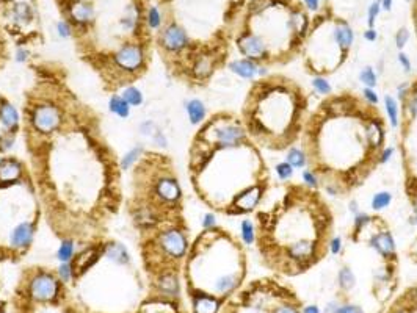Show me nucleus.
<instances>
[{
	"mask_svg": "<svg viewBox=\"0 0 417 313\" xmlns=\"http://www.w3.org/2000/svg\"><path fill=\"white\" fill-rule=\"evenodd\" d=\"M123 97L124 100L130 105V107H138L143 103V94L142 91L135 88V87H129L123 91Z\"/></svg>",
	"mask_w": 417,
	"mask_h": 313,
	"instance_id": "393cba45",
	"label": "nucleus"
},
{
	"mask_svg": "<svg viewBox=\"0 0 417 313\" xmlns=\"http://www.w3.org/2000/svg\"><path fill=\"white\" fill-rule=\"evenodd\" d=\"M399 58H400V63L405 66V71H409V69H411V65H409V61H408V58H406V55L400 53V55H399Z\"/></svg>",
	"mask_w": 417,
	"mask_h": 313,
	"instance_id": "8fccbe9b",
	"label": "nucleus"
},
{
	"mask_svg": "<svg viewBox=\"0 0 417 313\" xmlns=\"http://www.w3.org/2000/svg\"><path fill=\"white\" fill-rule=\"evenodd\" d=\"M409 39V32L406 30V28H400V30L397 32V36H395V43H397V47L402 49Z\"/></svg>",
	"mask_w": 417,
	"mask_h": 313,
	"instance_id": "ea45409f",
	"label": "nucleus"
},
{
	"mask_svg": "<svg viewBox=\"0 0 417 313\" xmlns=\"http://www.w3.org/2000/svg\"><path fill=\"white\" fill-rule=\"evenodd\" d=\"M391 5H392V0H383V7H384V10H391Z\"/></svg>",
	"mask_w": 417,
	"mask_h": 313,
	"instance_id": "5fc2aeb1",
	"label": "nucleus"
},
{
	"mask_svg": "<svg viewBox=\"0 0 417 313\" xmlns=\"http://www.w3.org/2000/svg\"><path fill=\"white\" fill-rule=\"evenodd\" d=\"M185 269L193 313H218L243 287L248 273L243 243L216 225L204 229L190 252Z\"/></svg>",
	"mask_w": 417,
	"mask_h": 313,
	"instance_id": "39448f33",
	"label": "nucleus"
},
{
	"mask_svg": "<svg viewBox=\"0 0 417 313\" xmlns=\"http://www.w3.org/2000/svg\"><path fill=\"white\" fill-rule=\"evenodd\" d=\"M62 122V115L57 107L53 105H39L33 110L32 124L39 133H52L58 129Z\"/></svg>",
	"mask_w": 417,
	"mask_h": 313,
	"instance_id": "9d476101",
	"label": "nucleus"
},
{
	"mask_svg": "<svg viewBox=\"0 0 417 313\" xmlns=\"http://www.w3.org/2000/svg\"><path fill=\"white\" fill-rule=\"evenodd\" d=\"M242 241L245 244L254 243V222H251L249 219H245L242 222Z\"/></svg>",
	"mask_w": 417,
	"mask_h": 313,
	"instance_id": "c85d7f7f",
	"label": "nucleus"
},
{
	"mask_svg": "<svg viewBox=\"0 0 417 313\" xmlns=\"http://www.w3.org/2000/svg\"><path fill=\"white\" fill-rule=\"evenodd\" d=\"M309 111V94L298 80L270 72L249 87L240 119L261 149L283 152L300 141Z\"/></svg>",
	"mask_w": 417,
	"mask_h": 313,
	"instance_id": "20e7f679",
	"label": "nucleus"
},
{
	"mask_svg": "<svg viewBox=\"0 0 417 313\" xmlns=\"http://www.w3.org/2000/svg\"><path fill=\"white\" fill-rule=\"evenodd\" d=\"M108 108L112 113H115L116 116L126 119L130 115V105L124 100L123 96H112V99L108 100Z\"/></svg>",
	"mask_w": 417,
	"mask_h": 313,
	"instance_id": "b1692460",
	"label": "nucleus"
},
{
	"mask_svg": "<svg viewBox=\"0 0 417 313\" xmlns=\"http://www.w3.org/2000/svg\"><path fill=\"white\" fill-rule=\"evenodd\" d=\"M72 255H74V243L71 240H65L60 247H58V252H57V257L60 262L63 263H68L72 260Z\"/></svg>",
	"mask_w": 417,
	"mask_h": 313,
	"instance_id": "a878e982",
	"label": "nucleus"
},
{
	"mask_svg": "<svg viewBox=\"0 0 417 313\" xmlns=\"http://www.w3.org/2000/svg\"><path fill=\"white\" fill-rule=\"evenodd\" d=\"M71 14L78 24H87L93 19V8L83 2H75L71 7Z\"/></svg>",
	"mask_w": 417,
	"mask_h": 313,
	"instance_id": "5701e85b",
	"label": "nucleus"
},
{
	"mask_svg": "<svg viewBox=\"0 0 417 313\" xmlns=\"http://www.w3.org/2000/svg\"><path fill=\"white\" fill-rule=\"evenodd\" d=\"M158 246L163 251V254L173 262L181 260L185 257V254L188 251V241L185 234L181 229H168L158 237Z\"/></svg>",
	"mask_w": 417,
	"mask_h": 313,
	"instance_id": "6e6552de",
	"label": "nucleus"
},
{
	"mask_svg": "<svg viewBox=\"0 0 417 313\" xmlns=\"http://www.w3.org/2000/svg\"><path fill=\"white\" fill-rule=\"evenodd\" d=\"M27 56H29V52L24 50V49H19V50H17V53H16V60H17L19 63H22V61H25V60H27Z\"/></svg>",
	"mask_w": 417,
	"mask_h": 313,
	"instance_id": "09e8293b",
	"label": "nucleus"
},
{
	"mask_svg": "<svg viewBox=\"0 0 417 313\" xmlns=\"http://www.w3.org/2000/svg\"><path fill=\"white\" fill-rule=\"evenodd\" d=\"M312 85H314V88L317 90V93L319 94H323V96H328L329 93H331V87H329V83L323 78V77H315L314 78V81H312Z\"/></svg>",
	"mask_w": 417,
	"mask_h": 313,
	"instance_id": "c9c22d12",
	"label": "nucleus"
},
{
	"mask_svg": "<svg viewBox=\"0 0 417 313\" xmlns=\"http://www.w3.org/2000/svg\"><path fill=\"white\" fill-rule=\"evenodd\" d=\"M155 193L163 202H168V204H176L181 199V194H182L179 183L173 177H162L157 182Z\"/></svg>",
	"mask_w": 417,
	"mask_h": 313,
	"instance_id": "2eb2a0df",
	"label": "nucleus"
},
{
	"mask_svg": "<svg viewBox=\"0 0 417 313\" xmlns=\"http://www.w3.org/2000/svg\"><path fill=\"white\" fill-rule=\"evenodd\" d=\"M135 313H184L173 298H158L140 305Z\"/></svg>",
	"mask_w": 417,
	"mask_h": 313,
	"instance_id": "dca6fc26",
	"label": "nucleus"
},
{
	"mask_svg": "<svg viewBox=\"0 0 417 313\" xmlns=\"http://www.w3.org/2000/svg\"><path fill=\"white\" fill-rule=\"evenodd\" d=\"M187 115L191 124H200L206 119V107L200 99H191L185 105Z\"/></svg>",
	"mask_w": 417,
	"mask_h": 313,
	"instance_id": "412c9836",
	"label": "nucleus"
},
{
	"mask_svg": "<svg viewBox=\"0 0 417 313\" xmlns=\"http://www.w3.org/2000/svg\"><path fill=\"white\" fill-rule=\"evenodd\" d=\"M13 144H14V133L13 132H7L5 135L0 136V149L2 151L11 149Z\"/></svg>",
	"mask_w": 417,
	"mask_h": 313,
	"instance_id": "e433bc0d",
	"label": "nucleus"
},
{
	"mask_svg": "<svg viewBox=\"0 0 417 313\" xmlns=\"http://www.w3.org/2000/svg\"><path fill=\"white\" fill-rule=\"evenodd\" d=\"M363 94H364V97H366L370 103L378 105V96L372 91V88H366V90L363 91Z\"/></svg>",
	"mask_w": 417,
	"mask_h": 313,
	"instance_id": "49530a36",
	"label": "nucleus"
},
{
	"mask_svg": "<svg viewBox=\"0 0 417 313\" xmlns=\"http://www.w3.org/2000/svg\"><path fill=\"white\" fill-rule=\"evenodd\" d=\"M229 69L235 74H239L240 77L243 78H253L257 72H259V68L251 63V61H248V60H237V61H232L229 63Z\"/></svg>",
	"mask_w": 417,
	"mask_h": 313,
	"instance_id": "4be33fe9",
	"label": "nucleus"
},
{
	"mask_svg": "<svg viewBox=\"0 0 417 313\" xmlns=\"http://www.w3.org/2000/svg\"><path fill=\"white\" fill-rule=\"evenodd\" d=\"M300 143L317 188L334 197L359 190L392 152L378 105L350 90L329 93L309 111Z\"/></svg>",
	"mask_w": 417,
	"mask_h": 313,
	"instance_id": "f257e3e1",
	"label": "nucleus"
},
{
	"mask_svg": "<svg viewBox=\"0 0 417 313\" xmlns=\"http://www.w3.org/2000/svg\"><path fill=\"white\" fill-rule=\"evenodd\" d=\"M162 46L168 52H181L188 46V36L182 27L173 24L162 33Z\"/></svg>",
	"mask_w": 417,
	"mask_h": 313,
	"instance_id": "ddd939ff",
	"label": "nucleus"
},
{
	"mask_svg": "<svg viewBox=\"0 0 417 313\" xmlns=\"http://www.w3.org/2000/svg\"><path fill=\"white\" fill-rule=\"evenodd\" d=\"M304 2H306V5H308L309 10H317V8H319V4H320L319 0H304Z\"/></svg>",
	"mask_w": 417,
	"mask_h": 313,
	"instance_id": "3c124183",
	"label": "nucleus"
},
{
	"mask_svg": "<svg viewBox=\"0 0 417 313\" xmlns=\"http://www.w3.org/2000/svg\"><path fill=\"white\" fill-rule=\"evenodd\" d=\"M152 139H154V143H155L157 146H160V148H166V144H168V141H166L165 135H163L160 130H157V132L154 133Z\"/></svg>",
	"mask_w": 417,
	"mask_h": 313,
	"instance_id": "c03bdc74",
	"label": "nucleus"
},
{
	"mask_svg": "<svg viewBox=\"0 0 417 313\" xmlns=\"http://www.w3.org/2000/svg\"><path fill=\"white\" fill-rule=\"evenodd\" d=\"M287 163L295 166V168H304L306 164V158H304V154L301 149H296L295 146L290 148L289 151V155H287Z\"/></svg>",
	"mask_w": 417,
	"mask_h": 313,
	"instance_id": "c756f323",
	"label": "nucleus"
},
{
	"mask_svg": "<svg viewBox=\"0 0 417 313\" xmlns=\"http://www.w3.org/2000/svg\"><path fill=\"white\" fill-rule=\"evenodd\" d=\"M35 235V225L30 221L19 222L10 234V247L14 251H24L30 246Z\"/></svg>",
	"mask_w": 417,
	"mask_h": 313,
	"instance_id": "f8f14e48",
	"label": "nucleus"
},
{
	"mask_svg": "<svg viewBox=\"0 0 417 313\" xmlns=\"http://www.w3.org/2000/svg\"><path fill=\"white\" fill-rule=\"evenodd\" d=\"M57 30H58V35L62 38H68L71 36V27L68 25V22H58L57 25Z\"/></svg>",
	"mask_w": 417,
	"mask_h": 313,
	"instance_id": "37998d69",
	"label": "nucleus"
},
{
	"mask_svg": "<svg viewBox=\"0 0 417 313\" xmlns=\"http://www.w3.org/2000/svg\"><path fill=\"white\" fill-rule=\"evenodd\" d=\"M99 259V251L91 247L83 251L82 254H78L77 257H74L71 268H72V277H78L85 273L87 269H90Z\"/></svg>",
	"mask_w": 417,
	"mask_h": 313,
	"instance_id": "f3484780",
	"label": "nucleus"
},
{
	"mask_svg": "<svg viewBox=\"0 0 417 313\" xmlns=\"http://www.w3.org/2000/svg\"><path fill=\"white\" fill-rule=\"evenodd\" d=\"M58 277L63 283H68L71 279H72V268L69 263H63L60 268H58Z\"/></svg>",
	"mask_w": 417,
	"mask_h": 313,
	"instance_id": "4c0bfd02",
	"label": "nucleus"
},
{
	"mask_svg": "<svg viewBox=\"0 0 417 313\" xmlns=\"http://www.w3.org/2000/svg\"><path fill=\"white\" fill-rule=\"evenodd\" d=\"M213 225H216L215 216L213 215H206V219L203 221V227H204V229H210V227H213Z\"/></svg>",
	"mask_w": 417,
	"mask_h": 313,
	"instance_id": "de8ad7c7",
	"label": "nucleus"
},
{
	"mask_svg": "<svg viewBox=\"0 0 417 313\" xmlns=\"http://www.w3.org/2000/svg\"><path fill=\"white\" fill-rule=\"evenodd\" d=\"M386 313H417V283L399 295L387 307Z\"/></svg>",
	"mask_w": 417,
	"mask_h": 313,
	"instance_id": "4468645a",
	"label": "nucleus"
},
{
	"mask_svg": "<svg viewBox=\"0 0 417 313\" xmlns=\"http://www.w3.org/2000/svg\"><path fill=\"white\" fill-rule=\"evenodd\" d=\"M143 154V146H136L133 149H130L121 160V168L123 169H129L138 158H140V155Z\"/></svg>",
	"mask_w": 417,
	"mask_h": 313,
	"instance_id": "cd10ccee",
	"label": "nucleus"
},
{
	"mask_svg": "<svg viewBox=\"0 0 417 313\" xmlns=\"http://www.w3.org/2000/svg\"><path fill=\"white\" fill-rule=\"evenodd\" d=\"M148 24H149V27H152V28H157L158 25H160V14H158V11H157V8H151L149 10V13H148Z\"/></svg>",
	"mask_w": 417,
	"mask_h": 313,
	"instance_id": "58836bf2",
	"label": "nucleus"
},
{
	"mask_svg": "<svg viewBox=\"0 0 417 313\" xmlns=\"http://www.w3.org/2000/svg\"><path fill=\"white\" fill-rule=\"evenodd\" d=\"M303 313H320V311H319V308L315 305H309V307L303 308Z\"/></svg>",
	"mask_w": 417,
	"mask_h": 313,
	"instance_id": "864d4df0",
	"label": "nucleus"
},
{
	"mask_svg": "<svg viewBox=\"0 0 417 313\" xmlns=\"http://www.w3.org/2000/svg\"><path fill=\"white\" fill-rule=\"evenodd\" d=\"M104 255L110 260V262H113L115 265H127L130 262V255L127 252V249L120 244V243H110L105 246L104 249Z\"/></svg>",
	"mask_w": 417,
	"mask_h": 313,
	"instance_id": "6ab92c4d",
	"label": "nucleus"
},
{
	"mask_svg": "<svg viewBox=\"0 0 417 313\" xmlns=\"http://www.w3.org/2000/svg\"><path fill=\"white\" fill-rule=\"evenodd\" d=\"M378 13H380V2H375V4H372V7L369 8V25H370V28L373 27L375 17H376Z\"/></svg>",
	"mask_w": 417,
	"mask_h": 313,
	"instance_id": "79ce46f5",
	"label": "nucleus"
},
{
	"mask_svg": "<svg viewBox=\"0 0 417 313\" xmlns=\"http://www.w3.org/2000/svg\"><path fill=\"white\" fill-rule=\"evenodd\" d=\"M359 78H361V81L367 85V88H373L375 85H376V75H375V72H373L372 68L363 69V72H361Z\"/></svg>",
	"mask_w": 417,
	"mask_h": 313,
	"instance_id": "72a5a7b5",
	"label": "nucleus"
},
{
	"mask_svg": "<svg viewBox=\"0 0 417 313\" xmlns=\"http://www.w3.org/2000/svg\"><path fill=\"white\" fill-rule=\"evenodd\" d=\"M364 38H366V39H370V41H373V39L376 38V33H375L373 28H370V30H367V32L364 33Z\"/></svg>",
	"mask_w": 417,
	"mask_h": 313,
	"instance_id": "603ef678",
	"label": "nucleus"
},
{
	"mask_svg": "<svg viewBox=\"0 0 417 313\" xmlns=\"http://www.w3.org/2000/svg\"><path fill=\"white\" fill-rule=\"evenodd\" d=\"M336 313H364V311L358 305H344V307H339Z\"/></svg>",
	"mask_w": 417,
	"mask_h": 313,
	"instance_id": "a18cd8bd",
	"label": "nucleus"
},
{
	"mask_svg": "<svg viewBox=\"0 0 417 313\" xmlns=\"http://www.w3.org/2000/svg\"><path fill=\"white\" fill-rule=\"evenodd\" d=\"M339 282L344 290H350L354 285V274L350 268H341L339 271Z\"/></svg>",
	"mask_w": 417,
	"mask_h": 313,
	"instance_id": "2f4dec72",
	"label": "nucleus"
},
{
	"mask_svg": "<svg viewBox=\"0 0 417 313\" xmlns=\"http://www.w3.org/2000/svg\"><path fill=\"white\" fill-rule=\"evenodd\" d=\"M276 173H277V176H280L281 180H287V179H290L293 176V166L289 164L287 161L280 163L276 166Z\"/></svg>",
	"mask_w": 417,
	"mask_h": 313,
	"instance_id": "f704fd0d",
	"label": "nucleus"
},
{
	"mask_svg": "<svg viewBox=\"0 0 417 313\" xmlns=\"http://www.w3.org/2000/svg\"><path fill=\"white\" fill-rule=\"evenodd\" d=\"M384 102H386V110H387L389 119H391V124H392L394 129H397V126H399V108H397V102L391 96H386Z\"/></svg>",
	"mask_w": 417,
	"mask_h": 313,
	"instance_id": "bb28decb",
	"label": "nucleus"
},
{
	"mask_svg": "<svg viewBox=\"0 0 417 313\" xmlns=\"http://www.w3.org/2000/svg\"><path fill=\"white\" fill-rule=\"evenodd\" d=\"M334 213L320 190L287 182L281 196L256 212L254 244L262 265L284 277L317 266L331 252Z\"/></svg>",
	"mask_w": 417,
	"mask_h": 313,
	"instance_id": "7ed1b4c3",
	"label": "nucleus"
},
{
	"mask_svg": "<svg viewBox=\"0 0 417 313\" xmlns=\"http://www.w3.org/2000/svg\"><path fill=\"white\" fill-rule=\"evenodd\" d=\"M115 63L124 71H136L143 65V50L140 46H124L115 55Z\"/></svg>",
	"mask_w": 417,
	"mask_h": 313,
	"instance_id": "9b49d317",
	"label": "nucleus"
},
{
	"mask_svg": "<svg viewBox=\"0 0 417 313\" xmlns=\"http://www.w3.org/2000/svg\"><path fill=\"white\" fill-rule=\"evenodd\" d=\"M298 293L277 277H262L235 291L218 313H303Z\"/></svg>",
	"mask_w": 417,
	"mask_h": 313,
	"instance_id": "423d86ee",
	"label": "nucleus"
},
{
	"mask_svg": "<svg viewBox=\"0 0 417 313\" xmlns=\"http://www.w3.org/2000/svg\"><path fill=\"white\" fill-rule=\"evenodd\" d=\"M13 14H14V19L19 20V22H22V24L24 22H29L32 19V10H30L29 5H25V4H17L14 7Z\"/></svg>",
	"mask_w": 417,
	"mask_h": 313,
	"instance_id": "7c9ffc66",
	"label": "nucleus"
},
{
	"mask_svg": "<svg viewBox=\"0 0 417 313\" xmlns=\"http://www.w3.org/2000/svg\"><path fill=\"white\" fill-rule=\"evenodd\" d=\"M22 174V166L13 158H5L0 161V183L16 182Z\"/></svg>",
	"mask_w": 417,
	"mask_h": 313,
	"instance_id": "a211bd4d",
	"label": "nucleus"
},
{
	"mask_svg": "<svg viewBox=\"0 0 417 313\" xmlns=\"http://www.w3.org/2000/svg\"><path fill=\"white\" fill-rule=\"evenodd\" d=\"M203 199L226 215H249L264 202L271 185L262 149L232 113L215 115L196 136L191 157Z\"/></svg>",
	"mask_w": 417,
	"mask_h": 313,
	"instance_id": "f03ea898",
	"label": "nucleus"
},
{
	"mask_svg": "<svg viewBox=\"0 0 417 313\" xmlns=\"http://www.w3.org/2000/svg\"><path fill=\"white\" fill-rule=\"evenodd\" d=\"M140 132L145 136H154V133L157 132V129H155V124L152 121H146V122H143L140 126Z\"/></svg>",
	"mask_w": 417,
	"mask_h": 313,
	"instance_id": "a19ab883",
	"label": "nucleus"
},
{
	"mask_svg": "<svg viewBox=\"0 0 417 313\" xmlns=\"http://www.w3.org/2000/svg\"><path fill=\"white\" fill-rule=\"evenodd\" d=\"M0 122H2L10 132L16 130L19 126V113L10 102L0 103Z\"/></svg>",
	"mask_w": 417,
	"mask_h": 313,
	"instance_id": "aec40b11",
	"label": "nucleus"
},
{
	"mask_svg": "<svg viewBox=\"0 0 417 313\" xmlns=\"http://www.w3.org/2000/svg\"><path fill=\"white\" fill-rule=\"evenodd\" d=\"M63 293H65V290H62V293L57 298H55V299H52V301H35V299L29 298V296H27L22 291V298L25 299V305L22 302V305H21V308H19L17 313H80L74 307L58 305Z\"/></svg>",
	"mask_w": 417,
	"mask_h": 313,
	"instance_id": "1a4fd4ad",
	"label": "nucleus"
},
{
	"mask_svg": "<svg viewBox=\"0 0 417 313\" xmlns=\"http://www.w3.org/2000/svg\"><path fill=\"white\" fill-rule=\"evenodd\" d=\"M399 149L402 155L405 194L417 215V78L405 85L399 94Z\"/></svg>",
	"mask_w": 417,
	"mask_h": 313,
	"instance_id": "0eeeda50",
	"label": "nucleus"
},
{
	"mask_svg": "<svg viewBox=\"0 0 417 313\" xmlns=\"http://www.w3.org/2000/svg\"><path fill=\"white\" fill-rule=\"evenodd\" d=\"M391 201H392V196L389 193H386V191H383V193H378V194L373 196L372 207L375 210H381V208H386L389 204H391Z\"/></svg>",
	"mask_w": 417,
	"mask_h": 313,
	"instance_id": "473e14b6",
	"label": "nucleus"
}]
</instances>
